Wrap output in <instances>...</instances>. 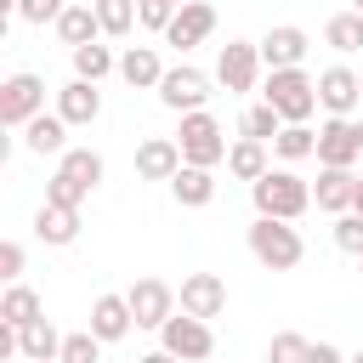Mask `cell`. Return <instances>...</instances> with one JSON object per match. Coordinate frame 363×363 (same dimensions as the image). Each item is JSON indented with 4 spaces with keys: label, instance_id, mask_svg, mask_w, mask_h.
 Listing matches in <instances>:
<instances>
[{
    "label": "cell",
    "instance_id": "8d00e7d4",
    "mask_svg": "<svg viewBox=\"0 0 363 363\" xmlns=\"http://www.w3.org/2000/svg\"><path fill=\"white\" fill-rule=\"evenodd\" d=\"M62 11H68V0H17V17H23V23H40V28L57 23Z\"/></svg>",
    "mask_w": 363,
    "mask_h": 363
},
{
    "label": "cell",
    "instance_id": "4316f807",
    "mask_svg": "<svg viewBox=\"0 0 363 363\" xmlns=\"http://www.w3.org/2000/svg\"><path fill=\"white\" fill-rule=\"evenodd\" d=\"M323 45L340 51V57L363 51V11H335V17L323 23Z\"/></svg>",
    "mask_w": 363,
    "mask_h": 363
},
{
    "label": "cell",
    "instance_id": "7c38bea8",
    "mask_svg": "<svg viewBox=\"0 0 363 363\" xmlns=\"http://www.w3.org/2000/svg\"><path fill=\"white\" fill-rule=\"evenodd\" d=\"M176 301H182V312H193V318L210 323V318L227 312V278H221V272H187Z\"/></svg>",
    "mask_w": 363,
    "mask_h": 363
},
{
    "label": "cell",
    "instance_id": "bcb514c9",
    "mask_svg": "<svg viewBox=\"0 0 363 363\" xmlns=\"http://www.w3.org/2000/svg\"><path fill=\"white\" fill-rule=\"evenodd\" d=\"M357 267H363V255H357Z\"/></svg>",
    "mask_w": 363,
    "mask_h": 363
},
{
    "label": "cell",
    "instance_id": "44dd1931",
    "mask_svg": "<svg viewBox=\"0 0 363 363\" xmlns=\"http://www.w3.org/2000/svg\"><path fill=\"white\" fill-rule=\"evenodd\" d=\"M119 79H125L130 91H159V79H164L159 51H153V45H125V51H119Z\"/></svg>",
    "mask_w": 363,
    "mask_h": 363
},
{
    "label": "cell",
    "instance_id": "5bb4252c",
    "mask_svg": "<svg viewBox=\"0 0 363 363\" xmlns=\"http://www.w3.org/2000/svg\"><path fill=\"white\" fill-rule=\"evenodd\" d=\"M85 329H91V335H96L102 346H113V340H125V335L136 329V312H130V295H113V289H108V295H96V301H91V323H85Z\"/></svg>",
    "mask_w": 363,
    "mask_h": 363
},
{
    "label": "cell",
    "instance_id": "8992f818",
    "mask_svg": "<svg viewBox=\"0 0 363 363\" xmlns=\"http://www.w3.org/2000/svg\"><path fill=\"white\" fill-rule=\"evenodd\" d=\"M34 113H45V79H40L34 68H17V74H6V79H0V125L23 130Z\"/></svg>",
    "mask_w": 363,
    "mask_h": 363
},
{
    "label": "cell",
    "instance_id": "30bf717a",
    "mask_svg": "<svg viewBox=\"0 0 363 363\" xmlns=\"http://www.w3.org/2000/svg\"><path fill=\"white\" fill-rule=\"evenodd\" d=\"M210 96H216V91H210V79H204L193 62H176V68H164V79H159V102H164L170 113H199Z\"/></svg>",
    "mask_w": 363,
    "mask_h": 363
},
{
    "label": "cell",
    "instance_id": "60d3db41",
    "mask_svg": "<svg viewBox=\"0 0 363 363\" xmlns=\"http://www.w3.org/2000/svg\"><path fill=\"white\" fill-rule=\"evenodd\" d=\"M352 210H357V216H363V176H357V199H352Z\"/></svg>",
    "mask_w": 363,
    "mask_h": 363
},
{
    "label": "cell",
    "instance_id": "cb8c5ba5",
    "mask_svg": "<svg viewBox=\"0 0 363 363\" xmlns=\"http://www.w3.org/2000/svg\"><path fill=\"white\" fill-rule=\"evenodd\" d=\"M51 28H57V40H62L68 51H74V45H91V40L102 34V23H96V6H79V0H68V11H62Z\"/></svg>",
    "mask_w": 363,
    "mask_h": 363
},
{
    "label": "cell",
    "instance_id": "6da1fadb",
    "mask_svg": "<svg viewBox=\"0 0 363 363\" xmlns=\"http://www.w3.org/2000/svg\"><path fill=\"white\" fill-rule=\"evenodd\" d=\"M261 102H272L284 125H306V119L318 113V79H312L306 68H267Z\"/></svg>",
    "mask_w": 363,
    "mask_h": 363
},
{
    "label": "cell",
    "instance_id": "3957f363",
    "mask_svg": "<svg viewBox=\"0 0 363 363\" xmlns=\"http://www.w3.org/2000/svg\"><path fill=\"white\" fill-rule=\"evenodd\" d=\"M255 216H278V221H301L312 210V182H301L295 170H267L261 182H250Z\"/></svg>",
    "mask_w": 363,
    "mask_h": 363
},
{
    "label": "cell",
    "instance_id": "83f0119b",
    "mask_svg": "<svg viewBox=\"0 0 363 363\" xmlns=\"http://www.w3.org/2000/svg\"><path fill=\"white\" fill-rule=\"evenodd\" d=\"M17 340H23V357H45V363H57V352H62V335H57V323H51V318L23 323V329H17Z\"/></svg>",
    "mask_w": 363,
    "mask_h": 363
},
{
    "label": "cell",
    "instance_id": "9a60e30c",
    "mask_svg": "<svg viewBox=\"0 0 363 363\" xmlns=\"http://www.w3.org/2000/svg\"><path fill=\"white\" fill-rule=\"evenodd\" d=\"M357 102H363V79H357V68L329 62V68L318 74V108H329V113H352Z\"/></svg>",
    "mask_w": 363,
    "mask_h": 363
},
{
    "label": "cell",
    "instance_id": "2e32d148",
    "mask_svg": "<svg viewBox=\"0 0 363 363\" xmlns=\"http://www.w3.org/2000/svg\"><path fill=\"white\" fill-rule=\"evenodd\" d=\"M182 164L187 159H182V142L176 136H142L136 142V176L142 182H170Z\"/></svg>",
    "mask_w": 363,
    "mask_h": 363
},
{
    "label": "cell",
    "instance_id": "7402d4cb",
    "mask_svg": "<svg viewBox=\"0 0 363 363\" xmlns=\"http://www.w3.org/2000/svg\"><path fill=\"white\" fill-rule=\"evenodd\" d=\"M57 113L68 119V125H91L96 113H102V91H96V79H68L62 91H57Z\"/></svg>",
    "mask_w": 363,
    "mask_h": 363
},
{
    "label": "cell",
    "instance_id": "ba28073f",
    "mask_svg": "<svg viewBox=\"0 0 363 363\" xmlns=\"http://www.w3.org/2000/svg\"><path fill=\"white\" fill-rule=\"evenodd\" d=\"M159 346H164V352H176L182 363H204V357L216 352V335H210V323H204V318H193V312H170V318H164V329H159Z\"/></svg>",
    "mask_w": 363,
    "mask_h": 363
},
{
    "label": "cell",
    "instance_id": "9c48e42d",
    "mask_svg": "<svg viewBox=\"0 0 363 363\" xmlns=\"http://www.w3.org/2000/svg\"><path fill=\"white\" fill-rule=\"evenodd\" d=\"M363 159V125L352 119V113H329L323 125H318V164H357Z\"/></svg>",
    "mask_w": 363,
    "mask_h": 363
},
{
    "label": "cell",
    "instance_id": "f6af8a7d",
    "mask_svg": "<svg viewBox=\"0 0 363 363\" xmlns=\"http://www.w3.org/2000/svg\"><path fill=\"white\" fill-rule=\"evenodd\" d=\"M357 79H363V68H357Z\"/></svg>",
    "mask_w": 363,
    "mask_h": 363
},
{
    "label": "cell",
    "instance_id": "836d02e7",
    "mask_svg": "<svg viewBox=\"0 0 363 363\" xmlns=\"http://www.w3.org/2000/svg\"><path fill=\"white\" fill-rule=\"evenodd\" d=\"M57 363H102V340H96L91 329H74V335H62Z\"/></svg>",
    "mask_w": 363,
    "mask_h": 363
},
{
    "label": "cell",
    "instance_id": "277c9868",
    "mask_svg": "<svg viewBox=\"0 0 363 363\" xmlns=\"http://www.w3.org/2000/svg\"><path fill=\"white\" fill-rule=\"evenodd\" d=\"M244 238H250V255H255L267 272H289V267H301V255H306L301 233H295L289 221H278V216H255Z\"/></svg>",
    "mask_w": 363,
    "mask_h": 363
},
{
    "label": "cell",
    "instance_id": "4fadbf2b",
    "mask_svg": "<svg viewBox=\"0 0 363 363\" xmlns=\"http://www.w3.org/2000/svg\"><path fill=\"white\" fill-rule=\"evenodd\" d=\"M130 312H136V329H164V318L176 312V289L164 278H136L130 289Z\"/></svg>",
    "mask_w": 363,
    "mask_h": 363
},
{
    "label": "cell",
    "instance_id": "b9f144b4",
    "mask_svg": "<svg viewBox=\"0 0 363 363\" xmlns=\"http://www.w3.org/2000/svg\"><path fill=\"white\" fill-rule=\"evenodd\" d=\"M11 363H45V357H11Z\"/></svg>",
    "mask_w": 363,
    "mask_h": 363
},
{
    "label": "cell",
    "instance_id": "603a6c76",
    "mask_svg": "<svg viewBox=\"0 0 363 363\" xmlns=\"http://www.w3.org/2000/svg\"><path fill=\"white\" fill-rule=\"evenodd\" d=\"M170 193H176L182 210H204V204L216 199V170H204V164H182V170L170 176Z\"/></svg>",
    "mask_w": 363,
    "mask_h": 363
},
{
    "label": "cell",
    "instance_id": "5b68a950",
    "mask_svg": "<svg viewBox=\"0 0 363 363\" xmlns=\"http://www.w3.org/2000/svg\"><path fill=\"white\" fill-rule=\"evenodd\" d=\"M176 142H182V159H187V164H204V170L227 164V130H221V119H216L210 108H199V113H182V130H176Z\"/></svg>",
    "mask_w": 363,
    "mask_h": 363
},
{
    "label": "cell",
    "instance_id": "e575fe53",
    "mask_svg": "<svg viewBox=\"0 0 363 363\" xmlns=\"http://www.w3.org/2000/svg\"><path fill=\"white\" fill-rule=\"evenodd\" d=\"M170 17H176V0H136V23H142V28L164 34V28H170Z\"/></svg>",
    "mask_w": 363,
    "mask_h": 363
},
{
    "label": "cell",
    "instance_id": "4dcf8cb0",
    "mask_svg": "<svg viewBox=\"0 0 363 363\" xmlns=\"http://www.w3.org/2000/svg\"><path fill=\"white\" fill-rule=\"evenodd\" d=\"M91 6H96V23L108 40H125L136 28V0H91Z\"/></svg>",
    "mask_w": 363,
    "mask_h": 363
},
{
    "label": "cell",
    "instance_id": "7a4b0ae2",
    "mask_svg": "<svg viewBox=\"0 0 363 363\" xmlns=\"http://www.w3.org/2000/svg\"><path fill=\"white\" fill-rule=\"evenodd\" d=\"M96 182H102V153H96V147H68V153H57V170H51V182H45V199L79 210Z\"/></svg>",
    "mask_w": 363,
    "mask_h": 363
},
{
    "label": "cell",
    "instance_id": "f546056e",
    "mask_svg": "<svg viewBox=\"0 0 363 363\" xmlns=\"http://www.w3.org/2000/svg\"><path fill=\"white\" fill-rule=\"evenodd\" d=\"M272 153L289 159V164H295V159H318V130H312V125H284V130L272 136Z\"/></svg>",
    "mask_w": 363,
    "mask_h": 363
},
{
    "label": "cell",
    "instance_id": "d4e9b609",
    "mask_svg": "<svg viewBox=\"0 0 363 363\" xmlns=\"http://www.w3.org/2000/svg\"><path fill=\"white\" fill-rule=\"evenodd\" d=\"M272 170V159H267V142H255V136H238L233 147H227V176H238V182H261Z\"/></svg>",
    "mask_w": 363,
    "mask_h": 363
},
{
    "label": "cell",
    "instance_id": "ee69618b",
    "mask_svg": "<svg viewBox=\"0 0 363 363\" xmlns=\"http://www.w3.org/2000/svg\"><path fill=\"white\" fill-rule=\"evenodd\" d=\"M352 11H363V0H352Z\"/></svg>",
    "mask_w": 363,
    "mask_h": 363
},
{
    "label": "cell",
    "instance_id": "d590c367",
    "mask_svg": "<svg viewBox=\"0 0 363 363\" xmlns=\"http://www.w3.org/2000/svg\"><path fill=\"white\" fill-rule=\"evenodd\" d=\"M335 244H340L346 255H363V216H357V210L335 216Z\"/></svg>",
    "mask_w": 363,
    "mask_h": 363
},
{
    "label": "cell",
    "instance_id": "ac0fdd59",
    "mask_svg": "<svg viewBox=\"0 0 363 363\" xmlns=\"http://www.w3.org/2000/svg\"><path fill=\"white\" fill-rule=\"evenodd\" d=\"M357 199V170L346 164H318V187H312V204L329 210V216H346Z\"/></svg>",
    "mask_w": 363,
    "mask_h": 363
},
{
    "label": "cell",
    "instance_id": "d6986e66",
    "mask_svg": "<svg viewBox=\"0 0 363 363\" xmlns=\"http://www.w3.org/2000/svg\"><path fill=\"white\" fill-rule=\"evenodd\" d=\"M68 130H74V125H68L57 108H51V113H34V119L23 125V147H28L34 159H45V153H68Z\"/></svg>",
    "mask_w": 363,
    "mask_h": 363
},
{
    "label": "cell",
    "instance_id": "8fae6325",
    "mask_svg": "<svg viewBox=\"0 0 363 363\" xmlns=\"http://www.w3.org/2000/svg\"><path fill=\"white\" fill-rule=\"evenodd\" d=\"M210 34H216V6H210V0H187V6H176L170 28H164V45L193 51V45H204Z\"/></svg>",
    "mask_w": 363,
    "mask_h": 363
},
{
    "label": "cell",
    "instance_id": "74e56055",
    "mask_svg": "<svg viewBox=\"0 0 363 363\" xmlns=\"http://www.w3.org/2000/svg\"><path fill=\"white\" fill-rule=\"evenodd\" d=\"M0 278H6V284H17V278H23V244H17V238H6V244H0Z\"/></svg>",
    "mask_w": 363,
    "mask_h": 363
},
{
    "label": "cell",
    "instance_id": "f1b7e54d",
    "mask_svg": "<svg viewBox=\"0 0 363 363\" xmlns=\"http://www.w3.org/2000/svg\"><path fill=\"white\" fill-rule=\"evenodd\" d=\"M68 57H74V74H79V79H96V85H102L108 74H119V57H113L108 45H96V40H91V45H74Z\"/></svg>",
    "mask_w": 363,
    "mask_h": 363
},
{
    "label": "cell",
    "instance_id": "ffe728a7",
    "mask_svg": "<svg viewBox=\"0 0 363 363\" xmlns=\"http://www.w3.org/2000/svg\"><path fill=\"white\" fill-rule=\"evenodd\" d=\"M34 238H40V244H51V250L74 244V238H79V210H74V204H51V199H45V204L34 210Z\"/></svg>",
    "mask_w": 363,
    "mask_h": 363
},
{
    "label": "cell",
    "instance_id": "484cf974",
    "mask_svg": "<svg viewBox=\"0 0 363 363\" xmlns=\"http://www.w3.org/2000/svg\"><path fill=\"white\" fill-rule=\"evenodd\" d=\"M34 318H45V301H40V289H28L23 278H17V284H6V295H0V323L23 329V323H34Z\"/></svg>",
    "mask_w": 363,
    "mask_h": 363
},
{
    "label": "cell",
    "instance_id": "7dc6e473",
    "mask_svg": "<svg viewBox=\"0 0 363 363\" xmlns=\"http://www.w3.org/2000/svg\"><path fill=\"white\" fill-rule=\"evenodd\" d=\"M176 6H187V0H176Z\"/></svg>",
    "mask_w": 363,
    "mask_h": 363
},
{
    "label": "cell",
    "instance_id": "f35d334b",
    "mask_svg": "<svg viewBox=\"0 0 363 363\" xmlns=\"http://www.w3.org/2000/svg\"><path fill=\"white\" fill-rule=\"evenodd\" d=\"M312 363H346V352L329 346V340H312Z\"/></svg>",
    "mask_w": 363,
    "mask_h": 363
},
{
    "label": "cell",
    "instance_id": "d6a6232c",
    "mask_svg": "<svg viewBox=\"0 0 363 363\" xmlns=\"http://www.w3.org/2000/svg\"><path fill=\"white\" fill-rule=\"evenodd\" d=\"M267 363H312V340L295 335V329H278L272 346H267Z\"/></svg>",
    "mask_w": 363,
    "mask_h": 363
},
{
    "label": "cell",
    "instance_id": "e0dca14e",
    "mask_svg": "<svg viewBox=\"0 0 363 363\" xmlns=\"http://www.w3.org/2000/svg\"><path fill=\"white\" fill-rule=\"evenodd\" d=\"M306 51H312V40H306V28H295V23H278V28L261 34V62H267V68H301Z\"/></svg>",
    "mask_w": 363,
    "mask_h": 363
},
{
    "label": "cell",
    "instance_id": "ab89813d",
    "mask_svg": "<svg viewBox=\"0 0 363 363\" xmlns=\"http://www.w3.org/2000/svg\"><path fill=\"white\" fill-rule=\"evenodd\" d=\"M136 363H182V357H176V352H164V346H159V352H147V357H136Z\"/></svg>",
    "mask_w": 363,
    "mask_h": 363
},
{
    "label": "cell",
    "instance_id": "1f68e13d",
    "mask_svg": "<svg viewBox=\"0 0 363 363\" xmlns=\"http://www.w3.org/2000/svg\"><path fill=\"white\" fill-rule=\"evenodd\" d=\"M284 130V119H278V108L272 102H250L244 108V119H238V136H255V142H272Z\"/></svg>",
    "mask_w": 363,
    "mask_h": 363
},
{
    "label": "cell",
    "instance_id": "7bdbcfd3",
    "mask_svg": "<svg viewBox=\"0 0 363 363\" xmlns=\"http://www.w3.org/2000/svg\"><path fill=\"white\" fill-rule=\"evenodd\" d=\"M346 363H363V346H357V352H352V357H346Z\"/></svg>",
    "mask_w": 363,
    "mask_h": 363
},
{
    "label": "cell",
    "instance_id": "52a82bcc",
    "mask_svg": "<svg viewBox=\"0 0 363 363\" xmlns=\"http://www.w3.org/2000/svg\"><path fill=\"white\" fill-rule=\"evenodd\" d=\"M261 68H267V62H261V40H227V45L216 51V85L233 91V96L255 91Z\"/></svg>",
    "mask_w": 363,
    "mask_h": 363
}]
</instances>
